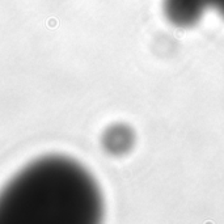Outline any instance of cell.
Instances as JSON below:
<instances>
[{
	"instance_id": "obj_2",
	"label": "cell",
	"mask_w": 224,
	"mask_h": 224,
	"mask_svg": "<svg viewBox=\"0 0 224 224\" xmlns=\"http://www.w3.org/2000/svg\"><path fill=\"white\" fill-rule=\"evenodd\" d=\"M211 2H214V3H216L220 8H223L224 9V0H211Z\"/></svg>"
},
{
	"instance_id": "obj_1",
	"label": "cell",
	"mask_w": 224,
	"mask_h": 224,
	"mask_svg": "<svg viewBox=\"0 0 224 224\" xmlns=\"http://www.w3.org/2000/svg\"><path fill=\"white\" fill-rule=\"evenodd\" d=\"M71 165L51 160L33 165L13 181L0 197V220L64 222L70 208L75 176Z\"/></svg>"
}]
</instances>
